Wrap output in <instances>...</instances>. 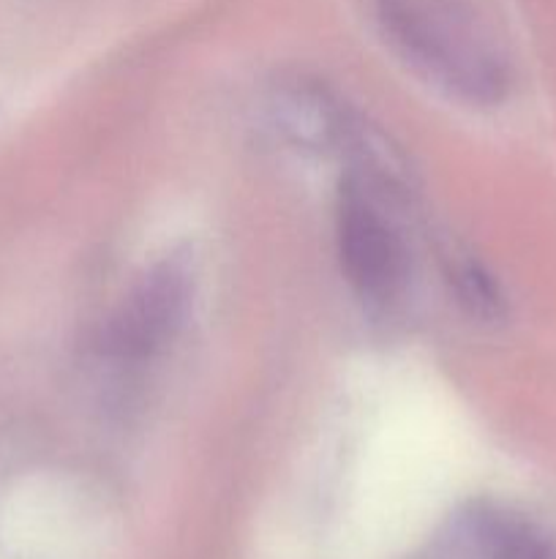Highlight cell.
Instances as JSON below:
<instances>
[{"label":"cell","mask_w":556,"mask_h":559,"mask_svg":"<svg viewBox=\"0 0 556 559\" xmlns=\"http://www.w3.org/2000/svg\"><path fill=\"white\" fill-rule=\"evenodd\" d=\"M387 47L418 76L472 107H499L516 71L494 33L458 0H368Z\"/></svg>","instance_id":"obj_1"},{"label":"cell","mask_w":556,"mask_h":559,"mask_svg":"<svg viewBox=\"0 0 556 559\" xmlns=\"http://www.w3.org/2000/svg\"><path fill=\"white\" fill-rule=\"evenodd\" d=\"M194 304V273L180 257L147 267L101 328L104 355L125 364L150 360L183 331Z\"/></svg>","instance_id":"obj_2"},{"label":"cell","mask_w":556,"mask_h":559,"mask_svg":"<svg viewBox=\"0 0 556 559\" xmlns=\"http://www.w3.org/2000/svg\"><path fill=\"white\" fill-rule=\"evenodd\" d=\"M336 246L343 278L363 300L387 304L407 284L409 254L403 238L358 175H347L338 189Z\"/></svg>","instance_id":"obj_3"},{"label":"cell","mask_w":556,"mask_h":559,"mask_svg":"<svg viewBox=\"0 0 556 559\" xmlns=\"http://www.w3.org/2000/svg\"><path fill=\"white\" fill-rule=\"evenodd\" d=\"M273 109H276L278 129L298 145L333 147L338 142H349L354 134V123L347 109L338 107L325 87L311 82H294L283 87Z\"/></svg>","instance_id":"obj_4"},{"label":"cell","mask_w":556,"mask_h":559,"mask_svg":"<svg viewBox=\"0 0 556 559\" xmlns=\"http://www.w3.org/2000/svg\"><path fill=\"white\" fill-rule=\"evenodd\" d=\"M450 284L458 304L480 322H501L507 317V295L494 273L478 260H456L450 267Z\"/></svg>","instance_id":"obj_5"},{"label":"cell","mask_w":556,"mask_h":559,"mask_svg":"<svg viewBox=\"0 0 556 559\" xmlns=\"http://www.w3.org/2000/svg\"><path fill=\"white\" fill-rule=\"evenodd\" d=\"M483 538L494 559H556L554 549L529 524L512 516H488Z\"/></svg>","instance_id":"obj_6"}]
</instances>
